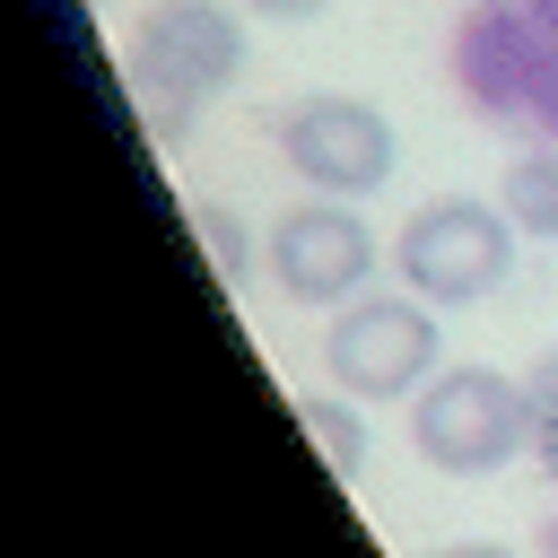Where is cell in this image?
Instances as JSON below:
<instances>
[{
  "label": "cell",
  "instance_id": "obj_7",
  "mask_svg": "<svg viewBox=\"0 0 558 558\" xmlns=\"http://www.w3.org/2000/svg\"><path fill=\"white\" fill-rule=\"evenodd\" d=\"M375 262H384L375 227L357 218V201H331V192L279 209L270 235H262V270L279 279V296L288 305H323V314L349 305V296H366Z\"/></svg>",
  "mask_w": 558,
  "mask_h": 558
},
{
  "label": "cell",
  "instance_id": "obj_11",
  "mask_svg": "<svg viewBox=\"0 0 558 558\" xmlns=\"http://www.w3.org/2000/svg\"><path fill=\"white\" fill-rule=\"evenodd\" d=\"M523 392H532V436H549L558 427V349H541L523 366Z\"/></svg>",
  "mask_w": 558,
  "mask_h": 558
},
{
  "label": "cell",
  "instance_id": "obj_5",
  "mask_svg": "<svg viewBox=\"0 0 558 558\" xmlns=\"http://www.w3.org/2000/svg\"><path fill=\"white\" fill-rule=\"evenodd\" d=\"M323 366L349 401H418L427 375L445 366V331L436 305L410 288H366L349 305H331L323 323Z\"/></svg>",
  "mask_w": 558,
  "mask_h": 558
},
{
  "label": "cell",
  "instance_id": "obj_10",
  "mask_svg": "<svg viewBox=\"0 0 558 558\" xmlns=\"http://www.w3.org/2000/svg\"><path fill=\"white\" fill-rule=\"evenodd\" d=\"M192 227H201V253L218 262V279H227V288H244V279H253V244H244V218H235L227 201H201V209H192Z\"/></svg>",
  "mask_w": 558,
  "mask_h": 558
},
{
  "label": "cell",
  "instance_id": "obj_2",
  "mask_svg": "<svg viewBox=\"0 0 558 558\" xmlns=\"http://www.w3.org/2000/svg\"><path fill=\"white\" fill-rule=\"evenodd\" d=\"M453 87L514 140H558V0H471L453 26Z\"/></svg>",
  "mask_w": 558,
  "mask_h": 558
},
{
  "label": "cell",
  "instance_id": "obj_8",
  "mask_svg": "<svg viewBox=\"0 0 558 558\" xmlns=\"http://www.w3.org/2000/svg\"><path fill=\"white\" fill-rule=\"evenodd\" d=\"M497 201H506V218L523 235L558 244V140H523L506 157V174H497Z\"/></svg>",
  "mask_w": 558,
  "mask_h": 558
},
{
  "label": "cell",
  "instance_id": "obj_15",
  "mask_svg": "<svg viewBox=\"0 0 558 558\" xmlns=\"http://www.w3.org/2000/svg\"><path fill=\"white\" fill-rule=\"evenodd\" d=\"M541 558H558V514H549V523H541Z\"/></svg>",
  "mask_w": 558,
  "mask_h": 558
},
{
  "label": "cell",
  "instance_id": "obj_6",
  "mask_svg": "<svg viewBox=\"0 0 558 558\" xmlns=\"http://www.w3.org/2000/svg\"><path fill=\"white\" fill-rule=\"evenodd\" d=\"M270 140H279V166L305 192H331V201H366L401 166V140H392L384 105H366L349 87H314V96L279 105L270 113Z\"/></svg>",
  "mask_w": 558,
  "mask_h": 558
},
{
  "label": "cell",
  "instance_id": "obj_3",
  "mask_svg": "<svg viewBox=\"0 0 558 558\" xmlns=\"http://www.w3.org/2000/svg\"><path fill=\"white\" fill-rule=\"evenodd\" d=\"M514 244L523 227L506 218V201H480V192H436L401 218L392 235V270L410 296H427L436 314L445 305H488L506 279H514Z\"/></svg>",
  "mask_w": 558,
  "mask_h": 558
},
{
  "label": "cell",
  "instance_id": "obj_12",
  "mask_svg": "<svg viewBox=\"0 0 558 558\" xmlns=\"http://www.w3.org/2000/svg\"><path fill=\"white\" fill-rule=\"evenodd\" d=\"M235 9H244V17H270V26H314L331 0H235Z\"/></svg>",
  "mask_w": 558,
  "mask_h": 558
},
{
  "label": "cell",
  "instance_id": "obj_9",
  "mask_svg": "<svg viewBox=\"0 0 558 558\" xmlns=\"http://www.w3.org/2000/svg\"><path fill=\"white\" fill-rule=\"evenodd\" d=\"M296 427L314 436V453H323L331 480H357L366 471V418H357V401L340 384L331 392H296Z\"/></svg>",
  "mask_w": 558,
  "mask_h": 558
},
{
  "label": "cell",
  "instance_id": "obj_4",
  "mask_svg": "<svg viewBox=\"0 0 558 558\" xmlns=\"http://www.w3.org/2000/svg\"><path fill=\"white\" fill-rule=\"evenodd\" d=\"M410 445L445 480H488L514 453H532V392L506 366H436L410 401Z\"/></svg>",
  "mask_w": 558,
  "mask_h": 558
},
{
  "label": "cell",
  "instance_id": "obj_1",
  "mask_svg": "<svg viewBox=\"0 0 558 558\" xmlns=\"http://www.w3.org/2000/svg\"><path fill=\"white\" fill-rule=\"evenodd\" d=\"M244 52H253V35H244L235 0H148L140 26H131V44H122V70L140 87L148 131L174 148L244 78Z\"/></svg>",
  "mask_w": 558,
  "mask_h": 558
},
{
  "label": "cell",
  "instance_id": "obj_14",
  "mask_svg": "<svg viewBox=\"0 0 558 558\" xmlns=\"http://www.w3.org/2000/svg\"><path fill=\"white\" fill-rule=\"evenodd\" d=\"M532 462H541V480L558 488V427H549V436H532Z\"/></svg>",
  "mask_w": 558,
  "mask_h": 558
},
{
  "label": "cell",
  "instance_id": "obj_13",
  "mask_svg": "<svg viewBox=\"0 0 558 558\" xmlns=\"http://www.w3.org/2000/svg\"><path fill=\"white\" fill-rule=\"evenodd\" d=\"M427 558H523V549H506V541H453V549H427Z\"/></svg>",
  "mask_w": 558,
  "mask_h": 558
}]
</instances>
